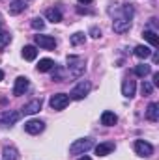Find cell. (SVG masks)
<instances>
[{"mask_svg": "<svg viewBox=\"0 0 159 160\" xmlns=\"http://www.w3.org/2000/svg\"><path fill=\"white\" fill-rule=\"evenodd\" d=\"M68 69H69V77L79 78L82 73L86 71V62L80 56H68Z\"/></svg>", "mask_w": 159, "mask_h": 160, "instance_id": "obj_1", "label": "cell"}, {"mask_svg": "<svg viewBox=\"0 0 159 160\" xmlns=\"http://www.w3.org/2000/svg\"><path fill=\"white\" fill-rule=\"evenodd\" d=\"M94 147V140L90 138H80V140H75L71 145H69V153L71 155H84L86 151H90Z\"/></svg>", "mask_w": 159, "mask_h": 160, "instance_id": "obj_2", "label": "cell"}, {"mask_svg": "<svg viewBox=\"0 0 159 160\" xmlns=\"http://www.w3.org/2000/svg\"><path fill=\"white\" fill-rule=\"evenodd\" d=\"M90 89H92V84L88 82V80H80L79 84L69 91V99H75V101H80V99H84L88 93H90Z\"/></svg>", "mask_w": 159, "mask_h": 160, "instance_id": "obj_3", "label": "cell"}, {"mask_svg": "<svg viewBox=\"0 0 159 160\" xmlns=\"http://www.w3.org/2000/svg\"><path fill=\"white\" fill-rule=\"evenodd\" d=\"M51 108L52 110H64L68 104H69V95H66V93H56V95H52L51 97Z\"/></svg>", "mask_w": 159, "mask_h": 160, "instance_id": "obj_4", "label": "cell"}, {"mask_svg": "<svg viewBox=\"0 0 159 160\" xmlns=\"http://www.w3.org/2000/svg\"><path fill=\"white\" fill-rule=\"evenodd\" d=\"M135 151H137L139 157L148 158V157L154 155V145L148 143V142H144V140H137V142H135Z\"/></svg>", "mask_w": 159, "mask_h": 160, "instance_id": "obj_5", "label": "cell"}, {"mask_svg": "<svg viewBox=\"0 0 159 160\" xmlns=\"http://www.w3.org/2000/svg\"><path fill=\"white\" fill-rule=\"evenodd\" d=\"M28 88H30V80L26 78V77H17L15 86H13V95H15V97H21V95L26 93Z\"/></svg>", "mask_w": 159, "mask_h": 160, "instance_id": "obj_6", "label": "cell"}, {"mask_svg": "<svg viewBox=\"0 0 159 160\" xmlns=\"http://www.w3.org/2000/svg\"><path fill=\"white\" fill-rule=\"evenodd\" d=\"M41 104H43L41 99H34V101H30L28 104H25V106L21 108V116H34V114H38V112L41 110Z\"/></svg>", "mask_w": 159, "mask_h": 160, "instance_id": "obj_7", "label": "cell"}, {"mask_svg": "<svg viewBox=\"0 0 159 160\" xmlns=\"http://www.w3.org/2000/svg\"><path fill=\"white\" fill-rule=\"evenodd\" d=\"M21 119V112H4L0 116V127H11Z\"/></svg>", "mask_w": 159, "mask_h": 160, "instance_id": "obj_8", "label": "cell"}, {"mask_svg": "<svg viewBox=\"0 0 159 160\" xmlns=\"http://www.w3.org/2000/svg\"><path fill=\"white\" fill-rule=\"evenodd\" d=\"M34 41H36V45H40L41 48H45V50H52L54 47H56V41L54 38H51V36H34Z\"/></svg>", "mask_w": 159, "mask_h": 160, "instance_id": "obj_9", "label": "cell"}, {"mask_svg": "<svg viewBox=\"0 0 159 160\" xmlns=\"http://www.w3.org/2000/svg\"><path fill=\"white\" fill-rule=\"evenodd\" d=\"M131 28V19H127V17H118L114 22H112V30L116 32V34H123V32H127Z\"/></svg>", "mask_w": 159, "mask_h": 160, "instance_id": "obj_10", "label": "cell"}, {"mask_svg": "<svg viewBox=\"0 0 159 160\" xmlns=\"http://www.w3.org/2000/svg\"><path fill=\"white\" fill-rule=\"evenodd\" d=\"M43 128H45V123L40 119H30L25 123V130L28 134H40V132H43Z\"/></svg>", "mask_w": 159, "mask_h": 160, "instance_id": "obj_11", "label": "cell"}, {"mask_svg": "<svg viewBox=\"0 0 159 160\" xmlns=\"http://www.w3.org/2000/svg\"><path fill=\"white\" fill-rule=\"evenodd\" d=\"M135 89H137V84H135L133 78H125L122 82V95H123V97L131 99V97L135 95Z\"/></svg>", "mask_w": 159, "mask_h": 160, "instance_id": "obj_12", "label": "cell"}, {"mask_svg": "<svg viewBox=\"0 0 159 160\" xmlns=\"http://www.w3.org/2000/svg\"><path fill=\"white\" fill-rule=\"evenodd\" d=\"M112 151H114V143H112V142H105V143L96 145V155H97V157H107V155H111Z\"/></svg>", "mask_w": 159, "mask_h": 160, "instance_id": "obj_13", "label": "cell"}, {"mask_svg": "<svg viewBox=\"0 0 159 160\" xmlns=\"http://www.w3.org/2000/svg\"><path fill=\"white\" fill-rule=\"evenodd\" d=\"M116 123H118V118H116L114 112L105 110V112L101 114V125H105V127H114Z\"/></svg>", "mask_w": 159, "mask_h": 160, "instance_id": "obj_14", "label": "cell"}, {"mask_svg": "<svg viewBox=\"0 0 159 160\" xmlns=\"http://www.w3.org/2000/svg\"><path fill=\"white\" fill-rule=\"evenodd\" d=\"M23 58L28 60V62L36 60V58H38V48H36L34 45H25V47H23Z\"/></svg>", "mask_w": 159, "mask_h": 160, "instance_id": "obj_15", "label": "cell"}, {"mask_svg": "<svg viewBox=\"0 0 159 160\" xmlns=\"http://www.w3.org/2000/svg\"><path fill=\"white\" fill-rule=\"evenodd\" d=\"M133 54H135L137 58H140V60H146V58H150V56H152V48H150V47H146V45H139V47H135Z\"/></svg>", "mask_w": 159, "mask_h": 160, "instance_id": "obj_16", "label": "cell"}, {"mask_svg": "<svg viewBox=\"0 0 159 160\" xmlns=\"http://www.w3.org/2000/svg\"><path fill=\"white\" fill-rule=\"evenodd\" d=\"M146 118L150 121H154V123L159 119V106L156 102H150V104H148V108H146Z\"/></svg>", "mask_w": 159, "mask_h": 160, "instance_id": "obj_17", "label": "cell"}, {"mask_svg": "<svg viewBox=\"0 0 159 160\" xmlns=\"http://www.w3.org/2000/svg\"><path fill=\"white\" fill-rule=\"evenodd\" d=\"M45 17H47V21H51V22H60V21H62V13H60V9H56V8H49V9L45 11Z\"/></svg>", "mask_w": 159, "mask_h": 160, "instance_id": "obj_18", "label": "cell"}, {"mask_svg": "<svg viewBox=\"0 0 159 160\" xmlns=\"http://www.w3.org/2000/svg\"><path fill=\"white\" fill-rule=\"evenodd\" d=\"M25 8H26L25 0H13L11 6H9V13H11V15H19V13L25 11Z\"/></svg>", "mask_w": 159, "mask_h": 160, "instance_id": "obj_19", "label": "cell"}, {"mask_svg": "<svg viewBox=\"0 0 159 160\" xmlns=\"http://www.w3.org/2000/svg\"><path fill=\"white\" fill-rule=\"evenodd\" d=\"M150 73H152V67H150L148 63H139V65H135V75H137V77L144 78V77H148Z\"/></svg>", "mask_w": 159, "mask_h": 160, "instance_id": "obj_20", "label": "cell"}, {"mask_svg": "<svg viewBox=\"0 0 159 160\" xmlns=\"http://www.w3.org/2000/svg\"><path fill=\"white\" fill-rule=\"evenodd\" d=\"M54 65H56V63H54L51 58H43V60H40V63H38V71H40V73H47V71H51Z\"/></svg>", "mask_w": 159, "mask_h": 160, "instance_id": "obj_21", "label": "cell"}, {"mask_svg": "<svg viewBox=\"0 0 159 160\" xmlns=\"http://www.w3.org/2000/svg\"><path fill=\"white\" fill-rule=\"evenodd\" d=\"M142 36H144V39L148 41L152 47H157V45H159V38H157V34H156L154 30H144V34H142Z\"/></svg>", "mask_w": 159, "mask_h": 160, "instance_id": "obj_22", "label": "cell"}, {"mask_svg": "<svg viewBox=\"0 0 159 160\" xmlns=\"http://www.w3.org/2000/svg\"><path fill=\"white\" fill-rule=\"evenodd\" d=\"M2 158L4 160H17V149L15 147H4Z\"/></svg>", "mask_w": 159, "mask_h": 160, "instance_id": "obj_23", "label": "cell"}, {"mask_svg": "<svg viewBox=\"0 0 159 160\" xmlns=\"http://www.w3.org/2000/svg\"><path fill=\"white\" fill-rule=\"evenodd\" d=\"M9 41H11V34L6 32V30H2V32H0V50H4V48L9 45Z\"/></svg>", "mask_w": 159, "mask_h": 160, "instance_id": "obj_24", "label": "cell"}, {"mask_svg": "<svg viewBox=\"0 0 159 160\" xmlns=\"http://www.w3.org/2000/svg\"><path fill=\"white\" fill-rule=\"evenodd\" d=\"M51 71H52V80H54V82H62L64 77H66V73H64V69H62V67H56V65H54Z\"/></svg>", "mask_w": 159, "mask_h": 160, "instance_id": "obj_25", "label": "cell"}, {"mask_svg": "<svg viewBox=\"0 0 159 160\" xmlns=\"http://www.w3.org/2000/svg\"><path fill=\"white\" fill-rule=\"evenodd\" d=\"M86 41V36H84V32H75L73 36H71V45H75V47H79Z\"/></svg>", "mask_w": 159, "mask_h": 160, "instance_id": "obj_26", "label": "cell"}, {"mask_svg": "<svg viewBox=\"0 0 159 160\" xmlns=\"http://www.w3.org/2000/svg\"><path fill=\"white\" fill-rule=\"evenodd\" d=\"M140 91H142V95L144 97H148V95H152V91H154V84H150V82H142V86H140Z\"/></svg>", "mask_w": 159, "mask_h": 160, "instance_id": "obj_27", "label": "cell"}, {"mask_svg": "<svg viewBox=\"0 0 159 160\" xmlns=\"http://www.w3.org/2000/svg\"><path fill=\"white\" fill-rule=\"evenodd\" d=\"M30 24H32V28H34V30H43V28H45V22H43V19H41V17L32 19V22H30Z\"/></svg>", "mask_w": 159, "mask_h": 160, "instance_id": "obj_28", "label": "cell"}, {"mask_svg": "<svg viewBox=\"0 0 159 160\" xmlns=\"http://www.w3.org/2000/svg\"><path fill=\"white\" fill-rule=\"evenodd\" d=\"M90 36H92L94 39H99V38H101V30H99L97 26H92V28H90Z\"/></svg>", "mask_w": 159, "mask_h": 160, "instance_id": "obj_29", "label": "cell"}, {"mask_svg": "<svg viewBox=\"0 0 159 160\" xmlns=\"http://www.w3.org/2000/svg\"><path fill=\"white\" fill-rule=\"evenodd\" d=\"M77 13H80V15H82V13H92V11H90V9H84V8H77Z\"/></svg>", "mask_w": 159, "mask_h": 160, "instance_id": "obj_30", "label": "cell"}, {"mask_svg": "<svg viewBox=\"0 0 159 160\" xmlns=\"http://www.w3.org/2000/svg\"><path fill=\"white\" fill-rule=\"evenodd\" d=\"M154 86H159V73L154 75Z\"/></svg>", "mask_w": 159, "mask_h": 160, "instance_id": "obj_31", "label": "cell"}, {"mask_svg": "<svg viewBox=\"0 0 159 160\" xmlns=\"http://www.w3.org/2000/svg\"><path fill=\"white\" fill-rule=\"evenodd\" d=\"M80 4H90V2H94V0H79Z\"/></svg>", "mask_w": 159, "mask_h": 160, "instance_id": "obj_32", "label": "cell"}, {"mask_svg": "<svg viewBox=\"0 0 159 160\" xmlns=\"http://www.w3.org/2000/svg\"><path fill=\"white\" fill-rule=\"evenodd\" d=\"M77 160H92L90 157H80V158H77Z\"/></svg>", "mask_w": 159, "mask_h": 160, "instance_id": "obj_33", "label": "cell"}, {"mask_svg": "<svg viewBox=\"0 0 159 160\" xmlns=\"http://www.w3.org/2000/svg\"><path fill=\"white\" fill-rule=\"evenodd\" d=\"M0 80H4V71H0Z\"/></svg>", "mask_w": 159, "mask_h": 160, "instance_id": "obj_34", "label": "cell"}, {"mask_svg": "<svg viewBox=\"0 0 159 160\" xmlns=\"http://www.w3.org/2000/svg\"><path fill=\"white\" fill-rule=\"evenodd\" d=\"M0 32H2V15H0Z\"/></svg>", "mask_w": 159, "mask_h": 160, "instance_id": "obj_35", "label": "cell"}]
</instances>
